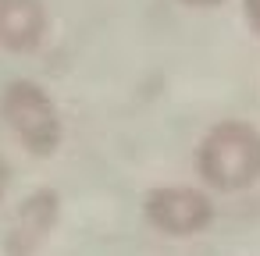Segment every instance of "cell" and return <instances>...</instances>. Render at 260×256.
<instances>
[{
    "label": "cell",
    "instance_id": "cell-3",
    "mask_svg": "<svg viewBox=\"0 0 260 256\" xmlns=\"http://www.w3.org/2000/svg\"><path fill=\"white\" fill-rule=\"evenodd\" d=\"M143 217L168 238H192L210 228L214 199L196 185H157L143 196Z\"/></svg>",
    "mask_w": 260,
    "mask_h": 256
},
{
    "label": "cell",
    "instance_id": "cell-6",
    "mask_svg": "<svg viewBox=\"0 0 260 256\" xmlns=\"http://www.w3.org/2000/svg\"><path fill=\"white\" fill-rule=\"evenodd\" d=\"M242 15L253 36H260V0H242Z\"/></svg>",
    "mask_w": 260,
    "mask_h": 256
},
{
    "label": "cell",
    "instance_id": "cell-2",
    "mask_svg": "<svg viewBox=\"0 0 260 256\" xmlns=\"http://www.w3.org/2000/svg\"><path fill=\"white\" fill-rule=\"evenodd\" d=\"M0 118L32 157H54L64 139V121L54 96L32 79H11L0 89Z\"/></svg>",
    "mask_w": 260,
    "mask_h": 256
},
{
    "label": "cell",
    "instance_id": "cell-4",
    "mask_svg": "<svg viewBox=\"0 0 260 256\" xmlns=\"http://www.w3.org/2000/svg\"><path fill=\"white\" fill-rule=\"evenodd\" d=\"M57 217H61V196L54 189L29 192L11 217V228L4 235V252L8 256H36L43 249V242L50 238V231L57 228Z\"/></svg>",
    "mask_w": 260,
    "mask_h": 256
},
{
    "label": "cell",
    "instance_id": "cell-5",
    "mask_svg": "<svg viewBox=\"0 0 260 256\" xmlns=\"http://www.w3.org/2000/svg\"><path fill=\"white\" fill-rule=\"evenodd\" d=\"M47 4L43 0H0V50L32 54L47 40Z\"/></svg>",
    "mask_w": 260,
    "mask_h": 256
},
{
    "label": "cell",
    "instance_id": "cell-8",
    "mask_svg": "<svg viewBox=\"0 0 260 256\" xmlns=\"http://www.w3.org/2000/svg\"><path fill=\"white\" fill-rule=\"evenodd\" d=\"M178 4H185V8H217L224 0H178Z\"/></svg>",
    "mask_w": 260,
    "mask_h": 256
},
{
    "label": "cell",
    "instance_id": "cell-1",
    "mask_svg": "<svg viewBox=\"0 0 260 256\" xmlns=\"http://www.w3.org/2000/svg\"><path fill=\"white\" fill-rule=\"evenodd\" d=\"M196 174L217 192H246L260 181V128L228 118L196 146Z\"/></svg>",
    "mask_w": 260,
    "mask_h": 256
},
{
    "label": "cell",
    "instance_id": "cell-7",
    "mask_svg": "<svg viewBox=\"0 0 260 256\" xmlns=\"http://www.w3.org/2000/svg\"><path fill=\"white\" fill-rule=\"evenodd\" d=\"M8 181H11V171H8V160L0 157V199H4V192H8Z\"/></svg>",
    "mask_w": 260,
    "mask_h": 256
}]
</instances>
